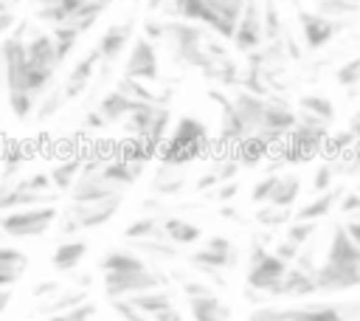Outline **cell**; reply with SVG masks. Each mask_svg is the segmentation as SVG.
<instances>
[{
    "instance_id": "1f68e13d",
    "label": "cell",
    "mask_w": 360,
    "mask_h": 321,
    "mask_svg": "<svg viewBox=\"0 0 360 321\" xmlns=\"http://www.w3.org/2000/svg\"><path fill=\"white\" fill-rule=\"evenodd\" d=\"M267 149H270V141H264L262 135H250V138L239 141V163L253 166L267 155Z\"/></svg>"
},
{
    "instance_id": "277c9868",
    "label": "cell",
    "mask_w": 360,
    "mask_h": 321,
    "mask_svg": "<svg viewBox=\"0 0 360 321\" xmlns=\"http://www.w3.org/2000/svg\"><path fill=\"white\" fill-rule=\"evenodd\" d=\"M208 146V130L202 121H197L194 115H183L172 132H166L160 149H158V160L169 163V166H186L194 158H200Z\"/></svg>"
},
{
    "instance_id": "44dd1931",
    "label": "cell",
    "mask_w": 360,
    "mask_h": 321,
    "mask_svg": "<svg viewBox=\"0 0 360 321\" xmlns=\"http://www.w3.org/2000/svg\"><path fill=\"white\" fill-rule=\"evenodd\" d=\"M340 194H343V189L338 186H332V189H326V191H321L318 197H312L309 203H304L295 214H292V220H312V222H321L335 206H338V200H340Z\"/></svg>"
},
{
    "instance_id": "d6986e66",
    "label": "cell",
    "mask_w": 360,
    "mask_h": 321,
    "mask_svg": "<svg viewBox=\"0 0 360 321\" xmlns=\"http://www.w3.org/2000/svg\"><path fill=\"white\" fill-rule=\"evenodd\" d=\"M188 310L194 321H228L231 318V307L211 290L202 296H188Z\"/></svg>"
},
{
    "instance_id": "603a6c76",
    "label": "cell",
    "mask_w": 360,
    "mask_h": 321,
    "mask_svg": "<svg viewBox=\"0 0 360 321\" xmlns=\"http://www.w3.org/2000/svg\"><path fill=\"white\" fill-rule=\"evenodd\" d=\"M186 177H183V169L180 166H169V163H158V172L152 177V191L158 197H169V194H177L183 189Z\"/></svg>"
},
{
    "instance_id": "7bdbcfd3",
    "label": "cell",
    "mask_w": 360,
    "mask_h": 321,
    "mask_svg": "<svg viewBox=\"0 0 360 321\" xmlns=\"http://www.w3.org/2000/svg\"><path fill=\"white\" fill-rule=\"evenodd\" d=\"M338 208H340V214L360 217V194L357 191H343L340 200H338Z\"/></svg>"
},
{
    "instance_id": "4fadbf2b",
    "label": "cell",
    "mask_w": 360,
    "mask_h": 321,
    "mask_svg": "<svg viewBox=\"0 0 360 321\" xmlns=\"http://www.w3.org/2000/svg\"><path fill=\"white\" fill-rule=\"evenodd\" d=\"M56 191H34L22 180H3L0 183V214L28 206H53Z\"/></svg>"
},
{
    "instance_id": "f1b7e54d",
    "label": "cell",
    "mask_w": 360,
    "mask_h": 321,
    "mask_svg": "<svg viewBox=\"0 0 360 321\" xmlns=\"http://www.w3.org/2000/svg\"><path fill=\"white\" fill-rule=\"evenodd\" d=\"M82 163H84V160H79V158H70V160H62V163H56V166L48 172L53 191H68V189L76 183V177H79V172H82Z\"/></svg>"
},
{
    "instance_id": "2e32d148",
    "label": "cell",
    "mask_w": 360,
    "mask_h": 321,
    "mask_svg": "<svg viewBox=\"0 0 360 321\" xmlns=\"http://www.w3.org/2000/svg\"><path fill=\"white\" fill-rule=\"evenodd\" d=\"M98 54H96V48L90 51V54H84L76 65H73V70L68 73V79H65V84L59 87L62 90V96H65V101H73V99H79L82 93H87L90 90V84H93V79H96V70H98Z\"/></svg>"
},
{
    "instance_id": "83f0119b",
    "label": "cell",
    "mask_w": 360,
    "mask_h": 321,
    "mask_svg": "<svg viewBox=\"0 0 360 321\" xmlns=\"http://www.w3.org/2000/svg\"><path fill=\"white\" fill-rule=\"evenodd\" d=\"M132 251L143 259H158V262H174L180 256V251L166 239H138Z\"/></svg>"
},
{
    "instance_id": "ab89813d",
    "label": "cell",
    "mask_w": 360,
    "mask_h": 321,
    "mask_svg": "<svg viewBox=\"0 0 360 321\" xmlns=\"http://www.w3.org/2000/svg\"><path fill=\"white\" fill-rule=\"evenodd\" d=\"M332 183H335V169H332V163H321L318 166V172H315V177H312V191H326V189H332Z\"/></svg>"
},
{
    "instance_id": "e0dca14e",
    "label": "cell",
    "mask_w": 360,
    "mask_h": 321,
    "mask_svg": "<svg viewBox=\"0 0 360 321\" xmlns=\"http://www.w3.org/2000/svg\"><path fill=\"white\" fill-rule=\"evenodd\" d=\"M129 42H132V23H112L96 42V54L101 65H115L118 56L129 48Z\"/></svg>"
},
{
    "instance_id": "30bf717a",
    "label": "cell",
    "mask_w": 360,
    "mask_h": 321,
    "mask_svg": "<svg viewBox=\"0 0 360 321\" xmlns=\"http://www.w3.org/2000/svg\"><path fill=\"white\" fill-rule=\"evenodd\" d=\"M312 282L318 296H332V293H349L360 287V259L349 265H315L312 268Z\"/></svg>"
},
{
    "instance_id": "7dc6e473",
    "label": "cell",
    "mask_w": 360,
    "mask_h": 321,
    "mask_svg": "<svg viewBox=\"0 0 360 321\" xmlns=\"http://www.w3.org/2000/svg\"><path fill=\"white\" fill-rule=\"evenodd\" d=\"M56 290H59L56 282H42V284L34 287V296H37V298H48V293H56Z\"/></svg>"
},
{
    "instance_id": "9c48e42d",
    "label": "cell",
    "mask_w": 360,
    "mask_h": 321,
    "mask_svg": "<svg viewBox=\"0 0 360 321\" xmlns=\"http://www.w3.org/2000/svg\"><path fill=\"white\" fill-rule=\"evenodd\" d=\"M295 17H298V28H301L304 45H307L309 51L326 48V45L346 28L343 20L326 17V14H321V11H315V8H304V6H295Z\"/></svg>"
},
{
    "instance_id": "5b68a950",
    "label": "cell",
    "mask_w": 360,
    "mask_h": 321,
    "mask_svg": "<svg viewBox=\"0 0 360 321\" xmlns=\"http://www.w3.org/2000/svg\"><path fill=\"white\" fill-rule=\"evenodd\" d=\"M242 259V251L236 242H231L228 237H208L197 251L188 253V262L208 279H214L217 284H222L225 279L219 276L222 270H233Z\"/></svg>"
},
{
    "instance_id": "3957f363",
    "label": "cell",
    "mask_w": 360,
    "mask_h": 321,
    "mask_svg": "<svg viewBox=\"0 0 360 321\" xmlns=\"http://www.w3.org/2000/svg\"><path fill=\"white\" fill-rule=\"evenodd\" d=\"M205 37H208V31H205L202 25H197V23H188V20H169V23H163V39H160V42L169 45L174 65L211 73V68H214L217 62L205 54Z\"/></svg>"
},
{
    "instance_id": "f35d334b",
    "label": "cell",
    "mask_w": 360,
    "mask_h": 321,
    "mask_svg": "<svg viewBox=\"0 0 360 321\" xmlns=\"http://www.w3.org/2000/svg\"><path fill=\"white\" fill-rule=\"evenodd\" d=\"M335 82H338L340 87H354V84H360V56L343 62V65L335 70Z\"/></svg>"
},
{
    "instance_id": "4316f807",
    "label": "cell",
    "mask_w": 360,
    "mask_h": 321,
    "mask_svg": "<svg viewBox=\"0 0 360 321\" xmlns=\"http://www.w3.org/2000/svg\"><path fill=\"white\" fill-rule=\"evenodd\" d=\"M124 239H129V242H138V239H163V234H160V217L158 214H143V217L132 220L124 228Z\"/></svg>"
},
{
    "instance_id": "cb8c5ba5",
    "label": "cell",
    "mask_w": 360,
    "mask_h": 321,
    "mask_svg": "<svg viewBox=\"0 0 360 321\" xmlns=\"http://www.w3.org/2000/svg\"><path fill=\"white\" fill-rule=\"evenodd\" d=\"M298 191H301V180L295 175H278L276 177V186L267 197V206H278V208H292V203L298 200ZM264 206V203H262Z\"/></svg>"
},
{
    "instance_id": "6f0895ef",
    "label": "cell",
    "mask_w": 360,
    "mask_h": 321,
    "mask_svg": "<svg viewBox=\"0 0 360 321\" xmlns=\"http://www.w3.org/2000/svg\"><path fill=\"white\" fill-rule=\"evenodd\" d=\"M0 152H3V144H0Z\"/></svg>"
},
{
    "instance_id": "e575fe53",
    "label": "cell",
    "mask_w": 360,
    "mask_h": 321,
    "mask_svg": "<svg viewBox=\"0 0 360 321\" xmlns=\"http://www.w3.org/2000/svg\"><path fill=\"white\" fill-rule=\"evenodd\" d=\"M292 220V208H278V206H259L256 211V222H262L264 228H278V225H287Z\"/></svg>"
},
{
    "instance_id": "681fc988",
    "label": "cell",
    "mask_w": 360,
    "mask_h": 321,
    "mask_svg": "<svg viewBox=\"0 0 360 321\" xmlns=\"http://www.w3.org/2000/svg\"><path fill=\"white\" fill-rule=\"evenodd\" d=\"M14 23H17V20H14V11H3V14H0V34H6Z\"/></svg>"
},
{
    "instance_id": "d4e9b609",
    "label": "cell",
    "mask_w": 360,
    "mask_h": 321,
    "mask_svg": "<svg viewBox=\"0 0 360 321\" xmlns=\"http://www.w3.org/2000/svg\"><path fill=\"white\" fill-rule=\"evenodd\" d=\"M298 104H301V113L312 115L315 121H321V124H326V127H329V121L335 118V104H332V99L323 96V93H304V96L298 99Z\"/></svg>"
},
{
    "instance_id": "60d3db41",
    "label": "cell",
    "mask_w": 360,
    "mask_h": 321,
    "mask_svg": "<svg viewBox=\"0 0 360 321\" xmlns=\"http://www.w3.org/2000/svg\"><path fill=\"white\" fill-rule=\"evenodd\" d=\"M276 172L273 175H267V177H262L256 186H253V191H250V200L253 203H267V197H270V191H273V186H276Z\"/></svg>"
},
{
    "instance_id": "ffe728a7",
    "label": "cell",
    "mask_w": 360,
    "mask_h": 321,
    "mask_svg": "<svg viewBox=\"0 0 360 321\" xmlns=\"http://www.w3.org/2000/svg\"><path fill=\"white\" fill-rule=\"evenodd\" d=\"M138 104H141L138 99H129L127 93H121V90L112 87V90H107V93L98 99L96 113L104 118V124H115V121H124Z\"/></svg>"
},
{
    "instance_id": "8992f818",
    "label": "cell",
    "mask_w": 360,
    "mask_h": 321,
    "mask_svg": "<svg viewBox=\"0 0 360 321\" xmlns=\"http://www.w3.org/2000/svg\"><path fill=\"white\" fill-rule=\"evenodd\" d=\"M287 262L278 259L270 248H264L262 242H253L250 251H248V287L250 293H264V296H273V290L278 287V282L284 279L287 273Z\"/></svg>"
},
{
    "instance_id": "8d00e7d4",
    "label": "cell",
    "mask_w": 360,
    "mask_h": 321,
    "mask_svg": "<svg viewBox=\"0 0 360 321\" xmlns=\"http://www.w3.org/2000/svg\"><path fill=\"white\" fill-rule=\"evenodd\" d=\"M8 107H11V113H14L20 121H25V118L34 113L37 99H34L31 93H25V90H11V93H8Z\"/></svg>"
},
{
    "instance_id": "5bb4252c",
    "label": "cell",
    "mask_w": 360,
    "mask_h": 321,
    "mask_svg": "<svg viewBox=\"0 0 360 321\" xmlns=\"http://www.w3.org/2000/svg\"><path fill=\"white\" fill-rule=\"evenodd\" d=\"M121 200L124 197H110V200H101V203H70L65 208V214L79 225V231L84 228H98L104 222H110L118 208H121Z\"/></svg>"
},
{
    "instance_id": "f546056e",
    "label": "cell",
    "mask_w": 360,
    "mask_h": 321,
    "mask_svg": "<svg viewBox=\"0 0 360 321\" xmlns=\"http://www.w3.org/2000/svg\"><path fill=\"white\" fill-rule=\"evenodd\" d=\"M51 37H53V45H56V56H59V62H65L70 54H73V48H76V42H79V31L73 28V25H53L51 28Z\"/></svg>"
},
{
    "instance_id": "74e56055",
    "label": "cell",
    "mask_w": 360,
    "mask_h": 321,
    "mask_svg": "<svg viewBox=\"0 0 360 321\" xmlns=\"http://www.w3.org/2000/svg\"><path fill=\"white\" fill-rule=\"evenodd\" d=\"M62 104H65L62 90H59V87H51L48 93H42V96L37 99V118H51Z\"/></svg>"
},
{
    "instance_id": "484cf974",
    "label": "cell",
    "mask_w": 360,
    "mask_h": 321,
    "mask_svg": "<svg viewBox=\"0 0 360 321\" xmlns=\"http://www.w3.org/2000/svg\"><path fill=\"white\" fill-rule=\"evenodd\" d=\"M287 25L281 20V11H278V3L276 0H262V34H264V42H278L284 37Z\"/></svg>"
},
{
    "instance_id": "6da1fadb",
    "label": "cell",
    "mask_w": 360,
    "mask_h": 321,
    "mask_svg": "<svg viewBox=\"0 0 360 321\" xmlns=\"http://www.w3.org/2000/svg\"><path fill=\"white\" fill-rule=\"evenodd\" d=\"M98 268L104 273V293L110 301L163 287V282H166L143 256H138L129 248H110L98 259Z\"/></svg>"
},
{
    "instance_id": "f5cc1de1",
    "label": "cell",
    "mask_w": 360,
    "mask_h": 321,
    "mask_svg": "<svg viewBox=\"0 0 360 321\" xmlns=\"http://www.w3.org/2000/svg\"><path fill=\"white\" fill-rule=\"evenodd\" d=\"M166 3H169V0H149L146 6H149V11H155V8H163Z\"/></svg>"
},
{
    "instance_id": "52a82bcc",
    "label": "cell",
    "mask_w": 360,
    "mask_h": 321,
    "mask_svg": "<svg viewBox=\"0 0 360 321\" xmlns=\"http://www.w3.org/2000/svg\"><path fill=\"white\" fill-rule=\"evenodd\" d=\"M56 206H28V208H14L0 214V231L14 239H28V237H42L45 231L53 228L56 222Z\"/></svg>"
},
{
    "instance_id": "ba28073f",
    "label": "cell",
    "mask_w": 360,
    "mask_h": 321,
    "mask_svg": "<svg viewBox=\"0 0 360 321\" xmlns=\"http://www.w3.org/2000/svg\"><path fill=\"white\" fill-rule=\"evenodd\" d=\"M124 191L127 189L115 186L101 175V160H96V163H82L76 183L68 189V197L70 203H101L110 197H124Z\"/></svg>"
},
{
    "instance_id": "816d5d0a",
    "label": "cell",
    "mask_w": 360,
    "mask_h": 321,
    "mask_svg": "<svg viewBox=\"0 0 360 321\" xmlns=\"http://www.w3.org/2000/svg\"><path fill=\"white\" fill-rule=\"evenodd\" d=\"M84 124H87V127H104V118H101L98 113H87V118H84Z\"/></svg>"
},
{
    "instance_id": "d590c367",
    "label": "cell",
    "mask_w": 360,
    "mask_h": 321,
    "mask_svg": "<svg viewBox=\"0 0 360 321\" xmlns=\"http://www.w3.org/2000/svg\"><path fill=\"white\" fill-rule=\"evenodd\" d=\"M93 318H96V304L84 298L82 304H76V307H70L65 313H53L45 321H93Z\"/></svg>"
},
{
    "instance_id": "ee69618b",
    "label": "cell",
    "mask_w": 360,
    "mask_h": 321,
    "mask_svg": "<svg viewBox=\"0 0 360 321\" xmlns=\"http://www.w3.org/2000/svg\"><path fill=\"white\" fill-rule=\"evenodd\" d=\"M112 307H115V313L124 318V321H152L149 315H143V313H138L129 301H124V298H118V301H112Z\"/></svg>"
},
{
    "instance_id": "b9f144b4",
    "label": "cell",
    "mask_w": 360,
    "mask_h": 321,
    "mask_svg": "<svg viewBox=\"0 0 360 321\" xmlns=\"http://www.w3.org/2000/svg\"><path fill=\"white\" fill-rule=\"evenodd\" d=\"M248 321H287V318H284V307H270V304H264V307H256V310L248 315Z\"/></svg>"
},
{
    "instance_id": "c3c4849f",
    "label": "cell",
    "mask_w": 360,
    "mask_h": 321,
    "mask_svg": "<svg viewBox=\"0 0 360 321\" xmlns=\"http://www.w3.org/2000/svg\"><path fill=\"white\" fill-rule=\"evenodd\" d=\"M343 228H346V234L352 237V242H354V245H360V217L349 220V222H346Z\"/></svg>"
},
{
    "instance_id": "db71d44e",
    "label": "cell",
    "mask_w": 360,
    "mask_h": 321,
    "mask_svg": "<svg viewBox=\"0 0 360 321\" xmlns=\"http://www.w3.org/2000/svg\"><path fill=\"white\" fill-rule=\"evenodd\" d=\"M0 3H3V6H8V8H11V6H17V3H22V0H0Z\"/></svg>"
},
{
    "instance_id": "f907efd6",
    "label": "cell",
    "mask_w": 360,
    "mask_h": 321,
    "mask_svg": "<svg viewBox=\"0 0 360 321\" xmlns=\"http://www.w3.org/2000/svg\"><path fill=\"white\" fill-rule=\"evenodd\" d=\"M8 304H11V290H8V287H0V315L6 313Z\"/></svg>"
},
{
    "instance_id": "8fae6325",
    "label": "cell",
    "mask_w": 360,
    "mask_h": 321,
    "mask_svg": "<svg viewBox=\"0 0 360 321\" xmlns=\"http://www.w3.org/2000/svg\"><path fill=\"white\" fill-rule=\"evenodd\" d=\"M124 76L135 82H155L160 76V62H158V45L149 42L146 37H135L129 42V54L124 62Z\"/></svg>"
},
{
    "instance_id": "4dcf8cb0",
    "label": "cell",
    "mask_w": 360,
    "mask_h": 321,
    "mask_svg": "<svg viewBox=\"0 0 360 321\" xmlns=\"http://www.w3.org/2000/svg\"><path fill=\"white\" fill-rule=\"evenodd\" d=\"M315 234H318V222H312V220H290L287 222V231H284V239L292 242L301 251L304 245L312 242Z\"/></svg>"
},
{
    "instance_id": "7a4b0ae2",
    "label": "cell",
    "mask_w": 360,
    "mask_h": 321,
    "mask_svg": "<svg viewBox=\"0 0 360 321\" xmlns=\"http://www.w3.org/2000/svg\"><path fill=\"white\" fill-rule=\"evenodd\" d=\"M248 0H169L163 8L177 20H188L211 31L214 37L231 42L233 25Z\"/></svg>"
},
{
    "instance_id": "ac0fdd59",
    "label": "cell",
    "mask_w": 360,
    "mask_h": 321,
    "mask_svg": "<svg viewBox=\"0 0 360 321\" xmlns=\"http://www.w3.org/2000/svg\"><path fill=\"white\" fill-rule=\"evenodd\" d=\"M160 234L174 248H186L202 239V228L186 217H160Z\"/></svg>"
},
{
    "instance_id": "7c38bea8",
    "label": "cell",
    "mask_w": 360,
    "mask_h": 321,
    "mask_svg": "<svg viewBox=\"0 0 360 321\" xmlns=\"http://www.w3.org/2000/svg\"><path fill=\"white\" fill-rule=\"evenodd\" d=\"M233 48L239 54H250L256 51L262 42H264V34H262V3L259 0H248L236 25H233V37H231Z\"/></svg>"
},
{
    "instance_id": "9f6ffc18",
    "label": "cell",
    "mask_w": 360,
    "mask_h": 321,
    "mask_svg": "<svg viewBox=\"0 0 360 321\" xmlns=\"http://www.w3.org/2000/svg\"><path fill=\"white\" fill-rule=\"evenodd\" d=\"M354 191H357V194H360V186H357V189H354Z\"/></svg>"
},
{
    "instance_id": "9a60e30c",
    "label": "cell",
    "mask_w": 360,
    "mask_h": 321,
    "mask_svg": "<svg viewBox=\"0 0 360 321\" xmlns=\"http://www.w3.org/2000/svg\"><path fill=\"white\" fill-rule=\"evenodd\" d=\"M295 124H298V113H295L292 107L267 99V104H264V115H262V127H259L256 135H262L264 141L273 144L276 138H284Z\"/></svg>"
},
{
    "instance_id": "836d02e7",
    "label": "cell",
    "mask_w": 360,
    "mask_h": 321,
    "mask_svg": "<svg viewBox=\"0 0 360 321\" xmlns=\"http://www.w3.org/2000/svg\"><path fill=\"white\" fill-rule=\"evenodd\" d=\"M357 8H360V0H315V11L335 17V20L352 17Z\"/></svg>"
},
{
    "instance_id": "11a10c76",
    "label": "cell",
    "mask_w": 360,
    "mask_h": 321,
    "mask_svg": "<svg viewBox=\"0 0 360 321\" xmlns=\"http://www.w3.org/2000/svg\"><path fill=\"white\" fill-rule=\"evenodd\" d=\"M0 87H3V54H0Z\"/></svg>"
},
{
    "instance_id": "bcb514c9",
    "label": "cell",
    "mask_w": 360,
    "mask_h": 321,
    "mask_svg": "<svg viewBox=\"0 0 360 321\" xmlns=\"http://www.w3.org/2000/svg\"><path fill=\"white\" fill-rule=\"evenodd\" d=\"M219 189L214 191V197H219V200H231V197H236V191H239V183L236 180H225V183H217Z\"/></svg>"
},
{
    "instance_id": "680465c9",
    "label": "cell",
    "mask_w": 360,
    "mask_h": 321,
    "mask_svg": "<svg viewBox=\"0 0 360 321\" xmlns=\"http://www.w3.org/2000/svg\"><path fill=\"white\" fill-rule=\"evenodd\" d=\"M0 237H3V231H0Z\"/></svg>"
},
{
    "instance_id": "d6a6232c",
    "label": "cell",
    "mask_w": 360,
    "mask_h": 321,
    "mask_svg": "<svg viewBox=\"0 0 360 321\" xmlns=\"http://www.w3.org/2000/svg\"><path fill=\"white\" fill-rule=\"evenodd\" d=\"M87 298V293L84 290H68V293H53V298L51 301H45V304H39V313H45V315H53V313H65V310H70V307H76V304H82Z\"/></svg>"
},
{
    "instance_id": "f6af8a7d",
    "label": "cell",
    "mask_w": 360,
    "mask_h": 321,
    "mask_svg": "<svg viewBox=\"0 0 360 321\" xmlns=\"http://www.w3.org/2000/svg\"><path fill=\"white\" fill-rule=\"evenodd\" d=\"M22 183H25L28 189H34V191H53L48 172H37V175H31V177H22Z\"/></svg>"
},
{
    "instance_id": "7402d4cb",
    "label": "cell",
    "mask_w": 360,
    "mask_h": 321,
    "mask_svg": "<svg viewBox=\"0 0 360 321\" xmlns=\"http://www.w3.org/2000/svg\"><path fill=\"white\" fill-rule=\"evenodd\" d=\"M84 256H87V242H84V239H65V242H59V245L53 248L51 265H53L56 270L68 273V270L79 268V262H82Z\"/></svg>"
}]
</instances>
